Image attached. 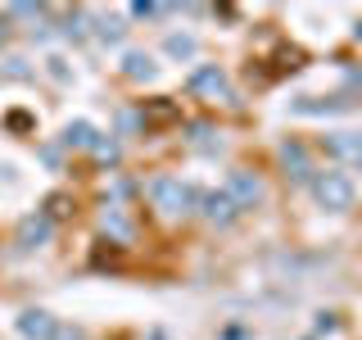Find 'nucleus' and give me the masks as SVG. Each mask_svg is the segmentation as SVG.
Masks as SVG:
<instances>
[{
	"instance_id": "c85d7f7f",
	"label": "nucleus",
	"mask_w": 362,
	"mask_h": 340,
	"mask_svg": "<svg viewBox=\"0 0 362 340\" xmlns=\"http://www.w3.org/2000/svg\"><path fill=\"white\" fill-rule=\"evenodd\" d=\"M354 37H358V41H362V23H358V28H354Z\"/></svg>"
},
{
	"instance_id": "412c9836",
	"label": "nucleus",
	"mask_w": 362,
	"mask_h": 340,
	"mask_svg": "<svg viewBox=\"0 0 362 340\" xmlns=\"http://www.w3.org/2000/svg\"><path fill=\"white\" fill-rule=\"evenodd\" d=\"M90 150H95V159H105V164H118V159H122V145L113 141V136H109V141H105V136H100V141L90 145Z\"/></svg>"
},
{
	"instance_id": "cd10ccee",
	"label": "nucleus",
	"mask_w": 362,
	"mask_h": 340,
	"mask_svg": "<svg viewBox=\"0 0 362 340\" xmlns=\"http://www.w3.org/2000/svg\"><path fill=\"white\" fill-rule=\"evenodd\" d=\"M349 86H362V68H354V73H349Z\"/></svg>"
},
{
	"instance_id": "b1692460",
	"label": "nucleus",
	"mask_w": 362,
	"mask_h": 340,
	"mask_svg": "<svg viewBox=\"0 0 362 340\" xmlns=\"http://www.w3.org/2000/svg\"><path fill=\"white\" fill-rule=\"evenodd\" d=\"M218 340H254V332H249V327H240V322H231V327H222Z\"/></svg>"
},
{
	"instance_id": "9b49d317",
	"label": "nucleus",
	"mask_w": 362,
	"mask_h": 340,
	"mask_svg": "<svg viewBox=\"0 0 362 340\" xmlns=\"http://www.w3.org/2000/svg\"><path fill=\"white\" fill-rule=\"evenodd\" d=\"M154 73H158V64L145 50H127V55H122V77H132V82H150Z\"/></svg>"
},
{
	"instance_id": "7ed1b4c3",
	"label": "nucleus",
	"mask_w": 362,
	"mask_h": 340,
	"mask_svg": "<svg viewBox=\"0 0 362 340\" xmlns=\"http://www.w3.org/2000/svg\"><path fill=\"white\" fill-rule=\"evenodd\" d=\"M222 191L231 196V204H235L240 213L258 209V204L267 200V186H263V177H258V173H249V168H235V173L226 177V186H222Z\"/></svg>"
},
{
	"instance_id": "aec40b11",
	"label": "nucleus",
	"mask_w": 362,
	"mask_h": 340,
	"mask_svg": "<svg viewBox=\"0 0 362 340\" xmlns=\"http://www.w3.org/2000/svg\"><path fill=\"white\" fill-rule=\"evenodd\" d=\"M5 128L23 136V132H32V128H37V118H32L28 109H9V113H5Z\"/></svg>"
},
{
	"instance_id": "bb28decb",
	"label": "nucleus",
	"mask_w": 362,
	"mask_h": 340,
	"mask_svg": "<svg viewBox=\"0 0 362 340\" xmlns=\"http://www.w3.org/2000/svg\"><path fill=\"white\" fill-rule=\"evenodd\" d=\"M145 340H168V327H150V336Z\"/></svg>"
},
{
	"instance_id": "a878e982",
	"label": "nucleus",
	"mask_w": 362,
	"mask_h": 340,
	"mask_svg": "<svg viewBox=\"0 0 362 340\" xmlns=\"http://www.w3.org/2000/svg\"><path fill=\"white\" fill-rule=\"evenodd\" d=\"M9 32H14V23H9V14H0V45L9 41Z\"/></svg>"
},
{
	"instance_id": "6ab92c4d",
	"label": "nucleus",
	"mask_w": 362,
	"mask_h": 340,
	"mask_svg": "<svg viewBox=\"0 0 362 340\" xmlns=\"http://www.w3.org/2000/svg\"><path fill=\"white\" fill-rule=\"evenodd\" d=\"M64 37H73V41H86V9H73V14L64 18Z\"/></svg>"
},
{
	"instance_id": "4be33fe9",
	"label": "nucleus",
	"mask_w": 362,
	"mask_h": 340,
	"mask_svg": "<svg viewBox=\"0 0 362 340\" xmlns=\"http://www.w3.org/2000/svg\"><path fill=\"white\" fill-rule=\"evenodd\" d=\"M132 18H158L163 14V5H154V0H136V5H127Z\"/></svg>"
},
{
	"instance_id": "0eeeda50",
	"label": "nucleus",
	"mask_w": 362,
	"mask_h": 340,
	"mask_svg": "<svg viewBox=\"0 0 362 340\" xmlns=\"http://www.w3.org/2000/svg\"><path fill=\"white\" fill-rule=\"evenodd\" d=\"M50 236H54V222L45 218V213H28V218L18 222V232H14V245L18 249H41Z\"/></svg>"
},
{
	"instance_id": "393cba45",
	"label": "nucleus",
	"mask_w": 362,
	"mask_h": 340,
	"mask_svg": "<svg viewBox=\"0 0 362 340\" xmlns=\"http://www.w3.org/2000/svg\"><path fill=\"white\" fill-rule=\"evenodd\" d=\"M5 73L9 77H28V64H23V60H5Z\"/></svg>"
},
{
	"instance_id": "20e7f679",
	"label": "nucleus",
	"mask_w": 362,
	"mask_h": 340,
	"mask_svg": "<svg viewBox=\"0 0 362 340\" xmlns=\"http://www.w3.org/2000/svg\"><path fill=\"white\" fill-rule=\"evenodd\" d=\"M136 118H141L145 132H158V128H177L181 123V105L173 96H154V100H141V109H136Z\"/></svg>"
},
{
	"instance_id": "5701e85b",
	"label": "nucleus",
	"mask_w": 362,
	"mask_h": 340,
	"mask_svg": "<svg viewBox=\"0 0 362 340\" xmlns=\"http://www.w3.org/2000/svg\"><path fill=\"white\" fill-rule=\"evenodd\" d=\"M50 340H86V327H73V322H59V332Z\"/></svg>"
},
{
	"instance_id": "ddd939ff",
	"label": "nucleus",
	"mask_w": 362,
	"mask_h": 340,
	"mask_svg": "<svg viewBox=\"0 0 362 340\" xmlns=\"http://www.w3.org/2000/svg\"><path fill=\"white\" fill-rule=\"evenodd\" d=\"M163 55H168V60H195L199 41L190 37V32H168V37H163Z\"/></svg>"
},
{
	"instance_id": "423d86ee",
	"label": "nucleus",
	"mask_w": 362,
	"mask_h": 340,
	"mask_svg": "<svg viewBox=\"0 0 362 340\" xmlns=\"http://www.w3.org/2000/svg\"><path fill=\"white\" fill-rule=\"evenodd\" d=\"M14 327H18L23 340H50L54 332H59V317H54L50 309H23Z\"/></svg>"
},
{
	"instance_id": "f03ea898",
	"label": "nucleus",
	"mask_w": 362,
	"mask_h": 340,
	"mask_svg": "<svg viewBox=\"0 0 362 340\" xmlns=\"http://www.w3.org/2000/svg\"><path fill=\"white\" fill-rule=\"evenodd\" d=\"M313 200L322 204V209L331 213H349L354 209V181H349V173H339V168H326V173H313Z\"/></svg>"
},
{
	"instance_id": "39448f33",
	"label": "nucleus",
	"mask_w": 362,
	"mask_h": 340,
	"mask_svg": "<svg viewBox=\"0 0 362 340\" xmlns=\"http://www.w3.org/2000/svg\"><path fill=\"white\" fill-rule=\"evenodd\" d=\"M186 91H195V96H209V100H218V96H222V100H235L231 86H226V73H222L218 64H199L195 73L186 77Z\"/></svg>"
},
{
	"instance_id": "f3484780",
	"label": "nucleus",
	"mask_w": 362,
	"mask_h": 340,
	"mask_svg": "<svg viewBox=\"0 0 362 340\" xmlns=\"http://www.w3.org/2000/svg\"><path fill=\"white\" fill-rule=\"evenodd\" d=\"M276 73H299V68H303V50H299V45H281V50H276Z\"/></svg>"
},
{
	"instance_id": "1a4fd4ad",
	"label": "nucleus",
	"mask_w": 362,
	"mask_h": 340,
	"mask_svg": "<svg viewBox=\"0 0 362 340\" xmlns=\"http://www.w3.org/2000/svg\"><path fill=\"white\" fill-rule=\"evenodd\" d=\"M281 168H286V177L294 181H313V164H308V150H303L299 141H281Z\"/></svg>"
},
{
	"instance_id": "9d476101",
	"label": "nucleus",
	"mask_w": 362,
	"mask_h": 340,
	"mask_svg": "<svg viewBox=\"0 0 362 340\" xmlns=\"http://www.w3.org/2000/svg\"><path fill=\"white\" fill-rule=\"evenodd\" d=\"M354 100L349 96H331V100H313V96H303V100H294L290 113H299V118H317V113H339V109H349Z\"/></svg>"
},
{
	"instance_id": "f257e3e1",
	"label": "nucleus",
	"mask_w": 362,
	"mask_h": 340,
	"mask_svg": "<svg viewBox=\"0 0 362 340\" xmlns=\"http://www.w3.org/2000/svg\"><path fill=\"white\" fill-rule=\"evenodd\" d=\"M145 191H150V200L168 213V218H190V213H199V204H204V191L190 186V181H181V177H173V173H158Z\"/></svg>"
},
{
	"instance_id": "a211bd4d",
	"label": "nucleus",
	"mask_w": 362,
	"mask_h": 340,
	"mask_svg": "<svg viewBox=\"0 0 362 340\" xmlns=\"http://www.w3.org/2000/svg\"><path fill=\"white\" fill-rule=\"evenodd\" d=\"M45 73H50L59 86H68V82H73V68H68V60H64V55H50V60H45Z\"/></svg>"
},
{
	"instance_id": "4468645a",
	"label": "nucleus",
	"mask_w": 362,
	"mask_h": 340,
	"mask_svg": "<svg viewBox=\"0 0 362 340\" xmlns=\"http://www.w3.org/2000/svg\"><path fill=\"white\" fill-rule=\"evenodd\" d=\"M45 218L50 222H64V218H73L77 213V204H73V196H68V191H54V196H45Z\"/></svg>"
},
{
	"instance_id": "2eb2a0df",
	"label": "nucleus",
	"mask_w": 362,
	"mask_h": 340,
	"mask_svg": "<svg viewBox=\"0 0 362 340\" xmlns=\"http://www.w3.org/2000/svg\"><path fill=\"white\" fill-rule=\"evenodd\" d=\"M95 37L105 41V45H118L122 37H127V23H122L118 14H100L95 18Z\"/></svg>"
},
{
	"instance_id": "6e6552de",
	"label": "nucleus",
	"mask_w": 362,
	"mask_h": 340,
	"mask_svg": "<svg viewBox=\"0 0 362 340\" xmlns=\"http://www.w3.org/2000/svg\"><path fill=\"white\" fill-rule=\"evenodd\" d=\"M199 213H204V218H209L213 227H231L235 218H240V209L231 204V196H226V191H204Z\"/></svg>"
},
{
	"instance_id": "dca6fc26",
	"label": "nucleus",
	"mask_w": 362,
	"mask_h": 340,
	"mask_svg": "<svg viewBox=\"0 0 362 340\" xmlns=\"http://www.w3.org/2000/svg\"><path fill=\"white\" fill-rule=\"evenodd\" d=\"M100 227H105V232L113 236V241H122V245L132 241V227H127V218H122L118 209H105V218H100Z\"/></svg>"
},
{
	"instance_id": "f8f14e48",
	"label": "nucleus",
	"mask_w": 362,
	"mask_h": 340,
	"mask_svg": "<svg viewBox=\"0 0 362 340\" xmlns=\"http://www.w3.org/2000/svg\"><path fill=\"white\" fill-rule=\"evenodd\" d=\"M59 141L68 145V150H90V145L100 141V132L90 128L86 118H73V123H68V128H64V136H59Z\"/></svg>"
},
{
	"instance_id": "c756f323",
	"label": "nucleus",
	"mask_w": 362,
	"mask_h": 340,
	"mask_svg": "<svg viewBox=\"0 0 362 340\" xmlns=\"http://www.w3.org/2000/svg\"><path fill=\"white\" fill-rule=\"evenodd\" d=\"M358 173H362V154H358Z\"/></svg>"
}]
</instances>
